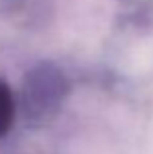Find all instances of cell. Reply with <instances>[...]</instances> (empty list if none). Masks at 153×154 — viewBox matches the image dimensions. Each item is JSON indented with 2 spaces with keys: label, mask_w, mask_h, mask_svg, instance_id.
I'll return each instance as SVG.
<instances>
[{
  "label": "cell",
  "mask_w": 153,
  "mask_h": 154,
  "mask_svg": "<svg viewBox=\"0 0 153 154\" xmlns=\"http://www.w3.org/2000/svg\"><path fill=\"white\" fill-rule=\"evenodd\" d=\"M59 72L51 66H43L34 70L26 88V103L31 115H43L57 107L61 98L59 88Z\"/></svg>",
  "instance_id": "6da1fadb"
},
{
  "label": "cell",
  "mask_w": 153,
  "mask_h": 154,
  "mask_svg": "<svg viewBox=\"0 0 153 154\" xmlns=\"http://www.w3.org/2000/svg\"><path fill=\"white\" fill-rule=\"evenodd\" d=\"M14 119V100L12 92L6 84L0 80V137L6 135Z\"/></svg>",
  "instance_id": "7a4b0ae2"
}]
</instances>
